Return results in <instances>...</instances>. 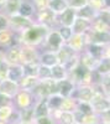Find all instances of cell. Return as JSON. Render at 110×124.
<instances>
[{
    "mask_svg": "<svg viewBox=\"0 0 110 124\" xmlns=\"http://www.w3.org/2000/svg\"><path fill=\"white\" fill-rule=\"evenodd\" d=\"M58 63V58H57V55L56 52H41L40 54V65L42 66H46V67H53Z\"/></svg>",
    "mask_w": 110,
    "mask_h": 124,
    "instance_id": "obj_19",
    "label": "cell"
},
{
    "mask_svg": "<svg viewBox=\"0 0 110 124\" xmlns=\"http://www.w3.org/2000/svg\"><path fill=\"white\" fill-rule=\"evenodd\" d=\"M106 98H108V101H109V102H110V93H109V94H108V96H106Z\"/></svg>",
    "mask_w": 110,
    "mask_h": 124,
    "instance_id": "obj_49",
    "label": "cell"
},
{
    "mask_svg": "<svg viewBox=\"0 0 110 124\" xmlns=\"http://www.w3.org/2000/svg\"><path fill=\"white\" fill-rule=\"evenodd\" d=\"M19 114H20V122L32 124V122H34V107L19 110Z\"/></svg>",
    "mask_w": 110,
    "mask_h": 124,
    "instance_id": "obj_28",
    "label": "cell"
},
{
    "mask_svg": "<svg viewBox=\"0 0 110 124\" xmlns=\"http://www.w3.org/2000/svg\"><path fill=\"white\" fill-rule=\"evenodd\" d=\"M19 91V83H16V82H13L7 78L0 82V93H4V94L14 98Z\"/></svg>",
    "mask_w": 110,
    "mask_h": 124,
    "instance_id": "obj_14",
    "label": "cell"
},
{
    "mask_svg": "<svg viewBox=\"0 0 110 124\" xmlns=\"http://www.w3.org/2000/svg\"><path fill=\"white\" fill-rule=\"evenodd\" d=\"M77 16L78 17H83V19H87V20H93L96 17V11L89 5H85L84 8L77 10Z\"/></svg>",
    "mask_w": 110,
    "mask_h": 124,
    "instance_id": "obj_26",
    "label": "cell"
},
{
    "mask_svg": "<svg viewBox=\"0 0 110 124\" xmlns=\"http://www.w3.org/2000/svg\"><path fill=\"white\" fill-rule=\"evenodd\" d=\"M48 29L35 23L30 29L24 31L22 34H20V45L25 46H32L38 48L43 42L45 39L48 34Z\"/></svg>",
    "mask_w": 110,
    "mask_h": 124,
    "instance_id": "obj_1",
    "label": "cell"
},
{
    "mask_svg": "<svg viewBox=\"0 0 110 124\" xmlns=\"http://www.w3.org/2000/svg\"><path fill=\"white\" fill-rule=\"evenodd\" d=\"M104 3H105V9L110 10V0H104Z\"/></svg>",
    "mask_w": 110,
    "mask_h": 124,
    "instance_id": "obj_47",
    "label": "cell"
},
{
    "mask_svg": "<svg viewBox=\"0 0 110 124\" xmlns=\"http://www.w3.org/2000/svg\"><path fill=\"white\" fill-rule=\"evenodd\" d=\"M47 8L58 16L59 14H62L63 11H66V10L69 8V5H68L67 0H48Z\"/></svg>",
    "mask_w": 110,
    "mask_h": 124,
    "instance_id": "obj_20",
    "label": "cell"
},
{
    "mask_svg": "<svg viewBox=\"0 0 110 124\" xmlns=\"http://www.w3.org/2000/svg\"><path fill=\"white\" fill-rule=\"evenodd\" d=\"M31 3L34 4V6L36 9V13H37V11H41V10L47 8L48 0H31Z\"/></svg>",
    "mask_w": 110,
    "mask_h": 124,
    "instance_id": "obj_41",
    "label": "cell"
},
{
    "mask_svg": "<svg viewBox=\"0 0 110 124\" xmlns=\"http://www.w3.org/2000/svg\"><path fill=\"white\" fill-rule=\"evenodd\" d=\"M100 87L103 88V91H104V93H105L106 96L110 93V75H108V76H103V77H102Z\"/></svg>",
    "mask_w": 110,
    "mask_h": 124,
    "instance_id": "obj_39",
    "label": "cell"
},
{
    "mask_svg": "<svg viewBox=\"0 0 110 124\" xmlns=\"http://www.w3.org/2000/svg\"><path fill=\"white\" fill-rule=\"evenodd\" d=\"M9 63H6V62H1L0 63V82L4 81L7 78V70H9Z\"/></svg>",
    "mask_w": 110,
    "mask_h": 124,
    "instance_id": "obj_42",
    "label": "cell"
},
{
    "mask_svg": "<svg viewBox=\"0 0 110 124\" xmlns=\"http://www.w3.org/2000/svg\"><path fill=\"white\" fill-rule=\"evenodd\" d=\"M95 71L100 76H108V75H110V60L108 57L102 58L100 61L98 62V65L95 67Z\"/></svg>",
    "mask_w": 110,
    "mask_h": 124,
    "instance_id": "obj_27",
    "label": "cell"
},
{
    "mask_svg": "<svg viewBox=\"0 0 110 124\" xmlns=\"http://www.w3.org/2000/svg\"><path fill=\"white\" fill-rule=\"evenodd\" d=\"M35 124H55L53 119L51 116H48V117H42V118H38V119H35L34 120ZM34 124V123H32Z\"/></svg>",
    "mask_w": 110,
    "mask_h": 124,
    "instance_id": "obj_44",
    "label": "cell"
},
{
    "mask_svg": "<svg viewBox=\"0 0 110 124\" xmlns=\"http://www.w3.org/2000/svg\"><path fill=\"white\" fill-rule=\"evenodd\" d=\"M92 30H94V31H108V32H110V26L106 25L105 23H103L102 20L94 19L92 21Z\"/></svg>",
    "mask_w": 110,
    "mask_h": 124,
    "instance_id": "obj_34",
    "label": "cell"
},
{
    "mask_svg": "<svg viewBox=\"0 0 110 124\" xmlns=\"http://www.w3.org/2000/svg\"><path fill=\"white\" fill-rule=\"evenodd\" d=\"M78 112H81L83 116H89V114H93V108L90 103H85V102H77V109Z\"/></svg>",
    "mask_w": 110,
    "mask_h": 124,
    "instance_id": "obj_31",
    "label": "cell"
},
{
    "mask_svg": "<svg viewBox=\"0 0 110 124\" xmlns=\"http://www.w3.org/2000/svg\"><path fill=\"white\" fill-rule=\"evenodd\" d=\"M37 78H38L40 81L49 79V78H51V68H49V67H46V66H42V65H40V67H38V72H37Z\"/></svg>",
    "mask_w": 110,
    "mask_h": 124,
    "instance_id": "obj_33",
    "label": "cell"
},
{
    "mask_svg": "<svg viewBox=\"0 0 110 124\" xmlns=\"http://www.w3.org/2000/svg\"><path fill=\"white\" fill-rule=\"evenodd\" d=\"M102 118H105V119H102V120H108V122H110V109L105 113V114L102 116Z\"/></svg>",
    "mask_w": 110,
    "mask_h": 124,
    "instance_id": "obj_45",
    "label": "cell"
},
{
    "mask_svg": "<svg viewBox=\"0 0 110 124\" xmlns=\"http://www.w3.org/2000/svg\"><path fill=\"white\" fill-rule=\"evenodd\" d=\"M63 97L59 96V94H52L47 98V106L49 108L51 112H55V110H59L61 109V106L63 103Z\"/></svg>",
    "mask_w": 110,
    "mask_h": 124,
    "instance_id": "obj_25",
    "label": "cell"
},
{
    "mask_svg": "<svg viewBox=\"0 0 110 124\" xmlns=\"http://www.w3.org/2000/svg\"><path fill=\"white\" fill-rule=\"evenodd\" d=\"M24 67V75L25 76H34L37 77V72L40 63H31V65H22Z\"/></svg>",
    "mask_w": 110,
    "mask_h": 124,
    "instance_id": "obj_32",
    "label": "cell"
},
{
    "mask_svg": "<svg viewBox=\"0 0 110 124\" xmlns=\"http://www.w3.org/2000/svg\"><path fill=\"white\" fill-rule=\"evenodd\" d=\"M9 29V16L0 13V31Z\"/></svg>",
    "mask_w": 110,
    "mask_h": 124,
    "instance_id": "obj_43",
    "label": "cell"
},
{
    "mask_svg": "<svg viewBox=\"0 0 110 124\" xmlns=\"http://www.w3.org/2000/svg\"><path fill=\"white\" fill-rule=\"evenodd\" d=\"M34 24L35 23L31 19L24 17V16L19 15V14L9 17V29H11L14 32H17V34H22L24 31L30 29Z\"/></svg>",
    "mask_w": 110,
    "mask_h": 124,
    "instance_id": "obj_5",
    "label": "cell"
},
{
    "mask_svg": "<svg viewBox=\"0 0 110 124\" xmlns=\"http://www.w3.org/2000/svg\"><path fill=\"white\" fill-rule=\"evenodd\" d=\"M17 14L24 17H28V19H31L34 15H36V9L34 4L31 3V0H22Z\"/></svg>",
    "mask_w": 110,
    "mask_h": 124,
    "instance_id": "obj_18",
    "label": "cell"
},
{
    "mask_svg": "<svg viewBox=\"0 0 110 124\" xmlns=\"http://www.w3.org/2000/svg\"><path fill=\"white\" fill-rule=\"evenodd\" d=\"M16 124H27V123H22V122H19V123H16Z\"/></svg>",
    "mask_w": 110,
    "mask_h": 124,
    "instance_id": "obj_50",
    "label": "cell"
},
{
    "mask_svg": "<svg viewBox=\"0 0 110 124\" xmlns=\"http://www.w3.org/2000/svg\"><path fill=\"white\" fill-rule=\"evenodd\" d=\"M5 62L9 65H21V45H14L4 51Z\"/></svg>",
    "mask_w": 110,
    "mask_h": 124,
    "instance_id": "obj_9",
    "label": "cell"
},
{
    "mask_svg": "<svg viewBox=\"0 0 110 124\" xmlns=\"http://www.w3.org/2000/svg\"><path fill=\"white\" fill-rule=\"evenodd\" d=\"M40 82V79L37 77L34 76H24L22 79L19 82V88L20 89H24V91H30L31 92Z\"/></svg>",
    "mask_w": 110,
    "mask_h": 124,
    "instance_id": "obj_22",
    "label": "cell"
},
{
    "mask_svg": "<svg viewBox=\"0 0 110 124\" xmlns=\"http://www.w3.org/2000/svg\"><path fill=\"white\" fill-rule=\"evenodd\" d=\"M24 67L22 65H10L7 70V79L19 83L24 77Z\"/></svg>",
    "mask_w": 110,
    "mask_h": 124,
    "instance_id": "obj_17",
    "label": "cell"
},
{
    "mask_svg": "<svg viewBox=\"0 0 110 124\" xmlns=\"http://www.w3.org/2000/svg\"><path fill=\"white\" fill-rule=\"evenodd\" d=\"M51 78L55 79L56 82L67 79V78H68V72L66 71V68H64L62 65L57 63L56 66L51 67Z\"/></svg>",
    "mask_w": 110,
    "mask_h": 124,
    "instance_id": "obj_24",
    "label": "cell"
},
{
    "mask_svg": "<svg viewBox=\"0 0 110 124\" xmlns=\"http://www.w3.org/2000/svg\"><path fill=\"white\" fill-rule=\"evenodd\" d=\"M36 23L45 26V27H47L49 31L51 30H57L58 26H59L58 20H57V15L53 11H51L48 8L36 13Z\"/></svg>",
    "mask_w": 110,
    "mask_h": 124,
    "instance_id": "obj_3",
    "label": "cell"
},
{
    "mask_svg": "<svg viewBox=\"0 0 110 124\" xmlns=\"http://www.w3.org/2000/svg\"><path fill=\"white\" fill-rule=\"evenodd\" d=\"M105 50H106V46H99V45H92V44L87 45L85 47V51L96 61H100L102 58L105 57Z\"/></svg>",
    "mask_w": 110,
    "mask_h": 124,
    "instance_id": "obj_21",
    "label": "cell"
},
{
    "mask_svg": "<svg viewBox=\"0 0 110 124\" xmlns=\"http://www.w3.org/2000/svg\"><path fill=\"white\" fill-rule=\"evenodd\" d=\"M87 45H99V46H108L110 45V32L108 31H94L89 30L85 34Z\"/></svg>",
    "mask_w": 110,
    "mask_h": 124,
    "instance_id": "obj_6",
    "label": "cell"
},
{
    "mask_svg": "<svg viewBox=\"0 0 110 124\" xmlns=\"http://www.w3.org/2000/svg\"><path fill=\"white\" fill-rule=\"evenodd\" d=\"M21 1L22 0H6L4 9H3V11H4L3 14H5L9 17L13 15H16L20 9V5H21Z\"/></svg>",
    "mask_w": 110,
    "mask_h": 124,
    "instance_id": "obj_23",
    "label": "cell"
},
{
    "mask_svg": "<svg viewBox=\"0 0 110 124\" xmlns=\"http://www.w3.org/2000/svg\"><path fill=\"white\" fill-rule=\"evenodd\" d=\"M73 124H79V123H73Z\"/></svg>",
    "mask_w": 110,
    "mask_h": 124,
    "instance_id": "obj_52",
    "label": "cell"
},
{
    "mask_svg": "<svg viewBox=\"0 0 110 124\" xmlns=\"http://www.w3.org/2000/svg\"><path fill=\"white\" fill-rule=\"evenodd\" d=\"M95 19L102 20L103 23H105L106 25L110 26V10H108V9H103V10H100V11H98Z\"/></svg>",
    "mask_w": 110,
    "mask_h": 124,
    "instance_id": "obj_36",
    "label": "cell"
},
{
    "mask_svg": "<svg viewBox=\"0 0 110 124\" xmlns=\"http://www.w3.org/2000/svg\"><path fill=\"white\" fill-rule=\"evenodd\" d=\"M100 124H110V122H108V120H102Z\"/></svg>",
    "mask_w": 110,
    "mask_h": 124,
    "instance_id": "obj_48",
    "label": "cell"
},
{
    "mask_svg": "<svg viewBox=\"0 0 110 124\" xmlns=\"http://www.w3.org/2000/svg\"><path fill=\"white\" fill-rule=\"evenodd\" d=\"M76 19H77V11L72 8H68L66 11L57 16L59 26H67V27H72Z\"/></svg>",
    "mask_w": 110,
    "mask_h": 124,
    "instance_id": "obj_10",
    "label": "cell"
},
{
    "mask_svg": "<svg viewBox=\"0 0 110 124\" xmlns=\"http://www.w3.org/2000/svg\"><path fill=\"white\" fill-rule=\"evenodd\" d=\"M57 31H58V34L61 35L62 40L64 41V44H67L68 41L71 40V37L73 36L72 27H67V26H58Z\"/></svg>",
    "mask_w": 110,
    "mask_h": 124,
    "instance_id": "obj_30",
    "label": "cell"
},
{
    "mask_svg": "<svg viewBox=\"0 0 110 124\" xmlns=\"http://www.w3.org/2000/svg\"><path fill=\"white\" fill-rule=\"evenodd\" d=\"M94 97V88L93 86H76L71 98L76 99L77 102H85L90 103Z\"/></svg>",
    "mask_w": 110,
    "mask_h": 124,
    "instance_id": "obj_7",
    "label": "cell"
},
{
    "mask_svg": "<svg viewBox=\"0 0 110 124\" xmlns=\"http://www.w3.org/2000/svg\"><path fill=\"white\" fill-rule=\"evenodd\" d=\"M67 45L71 47L76 54H81L85 50L87 47V40H85V35H74L71 37V40L67 42Z\"/></svg>",
    "mask_w": 110,
    "mask_h": 124,
    "instance_id": "obj_11",
    "label": "cell"
},
{
    "mask_svg": "<svg viewBox=\"0 0 110 124\" xmlns=\"http://www.w3.org/2000/svg\"><path fill=\"white\" fill-rule=\"evenodd\" d=\"M14 106H9V107H3L0 108V122H7L10 116L14 112Z\"/></svg>",
    "mask_w": 110,
    "mask_h": 124,
    "instance_id": "obj_35",
    "label": "cell"
},
{
    "mask_svg": "<svg viewBox=\"0 0 110 124\" xmlns=\"http://www.w3.org/2000/svg\"><path fill=\"white\" fill-rule=\"evenodd\" d=\"M76 109H77V101L73 99V98H71V97H68V98H64L63 99V103H62L61 109H59V110L74 113Z\"/></svg>",
    "mask_w": 110,
    "mask_h": 124,
    "instance_id": "obj_29",
    "label": "cell"
},
{
    "mask_svg": "<svg viewBox=\"0 0 110 124\" xmlns=\"http://www.w3.org/2000/svg\"><path fill=\"white\" fill-rule=\"evenodd\" d=\"M49 114H51V110H49L47 106V98L36 101L35 106H34V120L42 118V117H48Z\"/></svg>",
    "mask_w": 110,
    "mask_h": 124,
    "instance_id": "obj_13",
    "label": "cell"
},
{
    "mask_svg": "<svg viewBox=\"0 0 110 124\" xmlns=\"http://www.w3.org/2000/svg\"><path fill=\"white\" fill-rule=\"evenodd\" d=\"M67 1H68L69 8L74 9L76 11L79 10V9H82V8H84L85 5H88V0H67Z\"/></svg>",
    "mask_w": 110,
    "mask_h": 124,
    "instance_id": "obj_37",
    "label": "cell"
},
{
    "mask_svg": "<svg viewBox=\"0 0 110 124\" xmlns=\"http://www.w3.org/2000/svg\"><path fill=\"white\" fill-rule=\"evenodd\" d=\"M5 61V56H4V51H1L0 50V63H1V62H4Z\"/></svg>",
    "mask_w": 110,
    "mask_h": 124,
    "instance_id": "obj_46",
    "label": "cell"
},
{
    "mask_svg": "<svg viewBox=\"0 0 110 124\" xmlns=\"http://www.w3.org/2000/svg\"><path fill=\"white\" fill-rule=\"evenodd\" d=\"M88 5L92 6L95 11H100V10L105 9V3L104 0H88Z\"/></svg>",
    "mask_w": 110,
    "mask_h": 124,
    "instance_id": "obj_38",
    "label": "cell"
},
{
    "mask_svg": "<svg viewBox=\"0 0 110 124\" xmlns=\"http://www.w3.org/2000/svg\"><path fill=\"white\" fill-rule=\"evenodd\" d=\"M35 103H36V99L32 94V92H30V91L20 89L16 93V96L13 98V106L17 110L32 108L35 106Z\"/></svg>",
    "mask_w": 110,
    "mask_h": 124,
    "instance_id": "obj_2",
    "label": "cell"
},
{
    "mask_svg": "<svg viewBox=\"0 0 110 124\" xmlns=\"http://www.w3.org/2000/svg\"><path fill=\"white\" fill-rule=\"evenodd\" d=\"M63 45H64V41L62 40L61 35L58 34V31L51 30V31H48V34L45 39V42L40 47L43 46V48H45L43 52H46V51H48V52H57Z\"/></svg>",
    "mask_w": 110,
    "mask_h": 124,
    "instance_id": "obj_4",
    "label": "cell"
},
{
    "mask_svg": "<svg viewBox=\"0 0 110 124\" xmlns=\"http://www.w3.org/2000/svg\"><path fill=\"white\" fill-rule=\"evenodd\" d=\"M40 63V52L36 47L21 45V65Z\"/></svg>",
    "mask_w": 110,
    "mask_h": 124,
    "instance_id": "obj_8",
    "label": "cell"
},
{
    "mask_svg": "<svg viewBox=\"0 0 110 124\" xmlns=\"http://www.w3.org/2000/svg\"><path fill=\"white\" fill-rule=\"evenodd\" d=\"M74 87H76V86H74L69 79L58 81V82H57V94L62 96L63 98H68V97H71Z\"/></svg>",
    "mask_w": 110,
    "mask_h": 124,
    "instance_id": "obj_16",
    "label": "cell"
},
{
    "mask_svg": "<svg viewBox=\"0 0 110 124\" xmlns=\"http://www.w3.org/2000/svg\"><path fill=\"white\" fill-rule=\"evenodd\" d=\"M90 29H92V20H87L78 16L72 26V31L74 35H85Z\"/></svg>",
    "mask_w": 110,
    "mask_h": 124,
    "instance_id": "obj_12",
    "label": "cell"
},
{
    "mask_svg": "<svg viewBox=\"0 0 110 124\" xmlns=\"http://www.w3.org/2000/svg\"><path fill=\"white\" fill-rule=\"evenodd\" d=\"M56 55H57V58H58V63L63 66V65H66L72 57H74V56L78 55V54H76L74 51L69 47L67 44H64V45L56 52Z\"/></svg>",
    "mask_w": 110,
    "mask_h": 124,
    "instance_id": "obj_15",
    "label": "cell"
},
{
    "mask_svg": "<svg viewBox=\"0 0 110 124\" xmlns=\"http://www.w3.org/2000/svg\"><path fill=\"white\" fill-rule=\"evenodd\" d=\"M9 106H13V98L4 94V93H0V108Z\"/></svg>",
    "mask_w": 110,
    "mask_h": 124,
    "instance_id": "obj_40",
    "label": "cell"
},
{
    "mask_svg": "<svg viewBox=\"0 0 110 124\" xmlns=\"http://www.w3.org/2000/svg\"><path fill=\"white\" fill-rule=\"evenodd\" d=\"M0 124H7L6 122H0Z\"/></svg>",
    "mask_w": 110,
    "mask_h": 124,
    "instance_id": "obj_51",
    "label": "cell"
}]
</instances>
